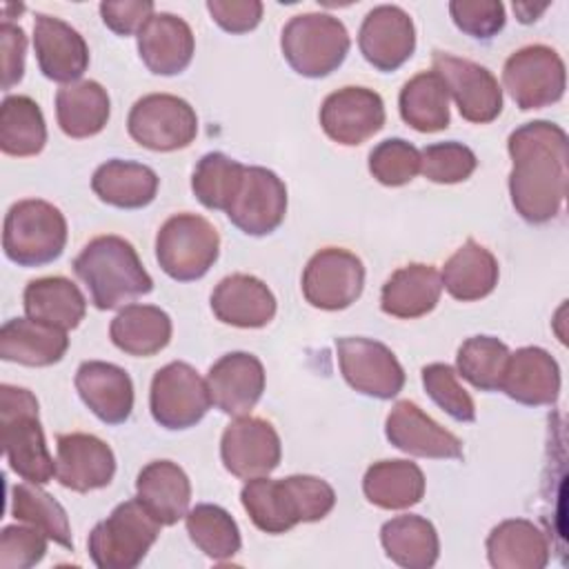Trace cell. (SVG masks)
Wrapping results in <instances>:
<instances>
[{"instance_id": "cell-6", "label": "cell", "mask_w": 569, "mask_h": 569, "mask_svg": "<svg viewBox=\"0 0 569 569\" xmlns=\"http://www.w3.org/2000/svg\"><path fill=\"white\" fill-rule=\"evenodd\" d=\"M160 527L138 498L124 500L91 529L89 556L100 569H133L158 540Z\"/></svg>"}, {"instance_id": "cell-31", "label": "cell", "mask_w": 569, "mask_h": 569, "mask_svg": "<svg viewBox=\"0 0 569 569\" xmlns=\"http://www.w3.org/2000/svg\"><path fill=\"white\" fill-rule=\"evenodd\" d=\"M487 558L496 569H542L549 562V540L531 520H502L487 536Z\"/></svg>"}, {"instance_id": "cell-26", "label": "cell", "mask_w": 569, "mask_h": 569, "mask_svg": "<svg viewBox=\"0 0 569 569\" xmlns=\"http://www.w3.org/2000/svg\"><path fill=\"white\" fill-rule=\"evenodd\" d=\"M500 391L527 407L553 405L560 393V367L540 347H520L509 353Z\"/></svg>"}, {"instance_id": "cell-41", "label": "cell", "mask_w": 569, "mask_h": 569, "mask_svg": "<svg viewBox=\"0 0 569 569\" xmlns=\"http://www.w3.org/2000/svg\"><path fill=\"white\" fill-rule=\"evenodd\" d=\"M191 542L211 560H229L240 551L242 538L231 513L218 505H196L184 516Z\"/></svg>"}, {"instance_id": "cell-51", "label": "cell", "mask_w": 569, "mask_h": 569, "mask_svg": "<svg viewBox=\"0 0 569 569\" xmlns=\"http://www.w3.org/2000/svg\"><path fill=\"white\" fill-rule=\"evenodd\" d=\"M27 58V36L22 27L4 20L0 24V67H2V89L9 91L24 76Z\"/></svg>"}, {"instance_id": "cell-15", "label": "cell", "mask_w": 569, "mask_h": 569, "mask_svg": "<svg viewBox=\"0 0 569 569\" xmlns=\"http://www.w3.org/2000/svg\"><path fill=\"white\" fill-rule=\"evenodd\" d=\"M220 458L224 469L240 480L269 476L282 458L280 436L262 418L238 416L222 431Z\"/></svg>"}, {"instance_id": "cell-23", "label": "cell", "mask_w": 569, "mask_h": 569, "mask_svg": "<svg viewBox=\"0 0 569 569\" xmlns=\"http://www.w3.org/2000/svg\"><path fill=\"white\" fill-rule=\"evenodd\" d=\"M76 391L104 425H122L133 411V382L129 373L102 360H87L76 371Z\"/></svg>"}, {"instance_id": "cell-24", "label": "cell", "mask_w": 569, "mask_h": 569, "mask_svg": "<svg viewBox=\"0 0 569 569\" xmlns=\"http://www.w3.org/2000/svg\"><path fill=\"white\" fill-rule=\"evenodd\" d=\"M196 38L191 27L173 13H153L138 31V53L156 76L182 73L193 58Z\"/></svg>"}, {"instance_id": "cell-9", "label": "cell", "mask_w": 569, "mask_h": 569, "mask_svg": "<svg viewBox=\"0 0 569 569\" xmlns=\"http://www.w3.org/2000/svg\"><path fill=\"white\" fill-rule=\"evenodd\" d=\"M129 136L151 151H178L198 136L193 107L173 93H147L138 98L127 118Z\"/></svg>"}, {"instance_id": "cell-46", "label": "cell", "mask_w": 569, "mask_h": 569, "mask_svg": "<svg viewBox=\"0 0 569 569\" xmlns=\"http://www.w3.org/2000/svg\"><path fill=\"white\" fill-rule=\"evenodd\" d=\"M369 171L385 187H402L420 171V151L402 138H387L371 149Z\"/></svg>"}, {"instance_id": "cell-13", "label": "cell", "mask_w": 569, "mask_h": 569, "mask_svg": "<svg viewBox=\"0 0 569 569\" xmlns=\"http://www.w3.org/2000/svg\"><path fill=\"white\" fill-rule=\"evenodd\" d=\"M365 289L362 260L340 247L316 251L302 271L305 300L322 311H340L351 307Z\"/></svg>"}, {"instance_id": "cell-29", "label": "cell", "mask_w": 569, "mask_h": 569, "mask_svg": "<svg viewBox=\"0 0 569 569\" xmlns=\"http://www.w3.org/2000/svg\"><path fill=\"white\" fill-rule=\"evenodd\" d=\"M442 293L440 273L431 264L413 262L396 269L380 291V309L387 316L413 320L436 309Z\"/></svg>"}, {"instance_id": "cell-39", "label": "cell", "mask_w": 569, "mask_h": 569, "mask_svg": "<svg viewBox=\"0 0 569 569\" xmlns=\"http://www.w3.org/2000/svg\"><path fill=\"white\" fill-rule=\"evenodd\" d=\"M47 142L40 104L29 96H7L0 104V149L13 158L38 156Z\"/></svg>"}, {"instance_id": "cell-12", "label": "cell", "mask_w": 569, "mask_h": 569, "mask_svg": "<svg viewBox=\"0 0 569 569\" xmlns=\"http://www.w3.org/2000/svg\"><path fill=\"white\" fill-rule=\"evenodd\" d=\"M338 365L347 385L369 398L391 400L405 387V369L396 353L371 338L345 336L336 340Z\"/></svg>"}, {"instance_id": "cell-21", "label": "cell", "mask_w": 569, "mask_h": 569, "mask_svg": "<svg viewBox=\"0 0 569 569\" xmlns=\"http://www.w3.org/2000/svg\"><path fill=\"white\" fill-rule=\"evenodd\" d=\"M211 405L227 416H249L264 391V367L247 351L224 353L209 367Z\"/></svg>"}, {"instance_id": "cell-47", "label": "cell", "mask_w": 569, "mask_h": 569, "mask_svg": "<svg viewBox=\"0 0 569 569\" xmlns=\"http://www.w3.org/2000/svg\"><path fill=\"white\" fill-rule=\"evenodd\" d=\"M453 24L476 40H489L505 27V4L500 0H453L449 2Z\"/></svg>"}, {"instance_id": "cell-14", "label": "cell", "mask_w": 569, "mask_h": 569, "mask_svg": "<svg viewBox=\"0 0 569 569\" xmlns=\"http://www.w3.org/2000/svg\"><path fill=\"white\" fill-rule=\"evenodd\" d=\"M431 64L465 120L487 124L500 116L502 89L487 67L447 51H433Z\"/></svg>"}, {"instance_id": "cell-36", "label": "cell", "mask_w": 569, "mask_h": 569, "mask_svg": "<svg viewBox=\"0 0 569 569\" xmlns=\"http://www.w3.org/2000/svg\"><path fill=\"white\" fill-rule=\"evenodd\" d=\"M111 113L107 89L96 80L64 84L56 93V118L64 136L91 138L100 133Z\"/></svg>"}, {"instance_id": "cell-43", "label": "cell", "mask_w": 569, "mask_h": 569, "mask_svg": "<svg viewBox=\"0 0 569 569\" xmlns=\"http://www.w3.org/2000/svg\"><path fill=\"white\" fill-rule=\"evenodd\" d=\"M509 353V347L493 336H471L458 349V376L480 391H498Z\"/></svg>"}, {"instance_id": "cell-17", "label": "cell", "mask_w": 569, "mask_h": 569, "mask_svg": "<svg viewBox=\"0 0 569 569\" xmlns=\"http://www.w3.org/2000/svg\"><path fill=\"white\" fill-rule=\"evenodd\" d=\"M385 102L367 87H342L329 93L320 107L322 131L342 147H358L385 124Z\"/></svg>"}, {"instance_id": "cell-32", "label": "cell", "mask_w": 569, "mask_h": 569, "mask_svg": "<svg viewBox=\"0 0 569 569\" xmlns=\"http://www.w3.org/2000/svg\"><path fill=\"white\" fill-rule=\"evenodd\" d=\"M171 318L156 305H124L109 325L111 342L136 358H149L162 351L171 340Z\"/></svg>"}, {"instance_id": "cell-3", "label": "cell", "mask_w": 569, "mask_h": 569, "mask_svg": "<svg viewBox=\"0 0 569 569\" xmlns=\"http://www.w3.org/2000/svg\"><path fill=\"white\" fill-rule=\"evenodd\" d=\"M76 276L89 289L91 302L102 309H118L153 289L133 244L120 236L89 240L73 260Z\"/></svg>"}, {"instance_id": "cell-1", "label": "cell", "mask_w": 569, "mask_h": 569, "mask_svg": "<svg viewBox=\"0 0 569 569\" xmlns=\"http://www.w3.org/2000/svg\"><path fill=\"white\" fill-rule=\"evenodd\" d=\"M509 196L516 213L542 224L560 213L567 196V133L549 120L525 122L509 133Z\"/></svg>"}, {"instance_id": "cell-5", "label": "cell", "mask_w": 569, "mask_h": 569, "mask_svg": "<svg viewBox=\"0 0 569 569\" xmlns=\"http://www.w3.org/2000/svg\"><path fill=\"white\" fill-rule=\"evenodd\" d=\"M67 244V220L47 200L27 198L9 207L2 227L4 256L18 267H42L60 258Z\"/></svg>"}, {"instance_id": "cell-4", "label": "cell", "mask_w": 569, "mask_h": 569, "mask_svg": "<svg viewBox=\"0 0 569 569\" xmlns=\"http://www.w3.org/2000/svg\"><path fill=\"white\" fill-rule=\"evenodd\" d=\"M0 440L16 476L47 485L56 476V460L47 449L38 418V398L16 385H0Z\"/></svg>"}, {"instance_id": "cell-40", "label": "cell", "mask_w": 569, "mask_h": 569, "mask_svg": "<svg viewBox=\"0 0 569 569\" xmlns=\"http://www.w3.org/2000/svg\"><path fill=\"white\" fill-rule=\"evenodd\" d=\"M11 516L40 529L49 540L64 549H73L71 525L64 507L33 482H20L11 487Z\"/></svg>"}, {"instance_id": "cell-30", "label": "cell", "mask_w": 569, "mask_h": 569, "mask_svg": "<svg viewBox=\"0 0 569 569\" xmlns=\"http://www.w3.org/2000/svg\"><path fill=\"white\" fill-rule=\"evenodd\" d=\"M158 173L133 160H107L91 176L93 193L118 209H142L153 202L158 193Z\"/></svg>"}, {"instance_id": "cell-25", "label": "cell", "mask_w": 569, "mask_h": 569, "mask_svg": "<svg viewBox=\"0 0 569 569\" xmlns=\"http://www.w3.org/2000/svg\"><path fill=\"white\" fill-rule=\"evenodd\" d=\"M211 311L224 325L260 329L276 316V296L260 278L231 273L211 291Z\"/></svg>"}, {"instance_id": "cell-38", "label": "cell", "mask_w": 569, "mask_h": 569, "mask_svg": "<svg viewBox=\"0 0 569 569\" xmlns=\"http://www.w3.org/2000/svg\"><path fill=\"white\" fill-rule=\"evenodd\" d=\"M400 118L420 133H436L449 127V91L436 71L416 73L398 96Z\"/></svg>"}, {"instance_id": "cell-33", "label": "cell", "mask_w": 569, "mask_h": 569, "mask_svg": "<svg viewBox=\"0 0 569 569\" xmlns=\"http://www.w3.org/2000/svg\"><path fill=\"white\" fill-rule=\"evenodd\" d=\"M498 260L496 256L469 238L456 253L445 262L440 280L442 289L460 302H473L487 298L498 284Z\"/></svg>"}, {"instance_id": "cell-19", "label": "cell", "mask_w": 569, "mask_h": 569, "mask_svg": "<svg viewBox=\"0 0 569 569\" xmlns=\"http://www.w3.org/2000/svg\"><path fill=\"white\" fill-rule=\"evenodd\" d=\"M385 436L396 449L409 456L438 460L462 458L460 438L438 425L411 400H398L391 407L385 420Z\"/></svg>"}, {"instance_id": "cell-49", "label": "cell", "mask_w": 569, "mask_h": 569, "mask_svg": "<svg viewBox=\"0 0 569 569\" xmlns=\"http://www.w3.org/2000/svg\"><path fill=\"white\" fill-rule=\"evenodd\" d=\"M151 0H107L100 2V16L107 29L116 36H133L138 33L147 20L156 13Z\"/></svg>"}, {"instance_id": "cell-37", "label": "cell", "mask_w": 569, "mask_h": 569, "mask_svg": "<svg viewBox=\"0 0 569 569\" xmlns=\"http://www.w3.org/2000/svg\"><path fill=\"white\" fill-rule=\"evenodd\" d=\"M362 491L380 509H409L425 496V473L411 460H380L365 471Z\"/></svg>"}, {"instance_id": "cell-10", "label": "cell", "mask_w": 569, "mask_h": 569, "mask_svg": "<svg viewBox=\"0 0 569 569\" xmlns=\"http://www.w3.org/2000/svg\"><path fill=\"white\" fill-rule=\"evenodd\" d=\"M211 396L207 380L189 365L173 360L156 371L149 391L153 420L169 429L182 431L196 427L209 411Z\"/></svg>"}, {"instance_id": "cell-11", "label": "cell", "mask_w": 569, "mask_h": 569, "mask_svg": "<svg viewBox=\"0 0 569 569\" xmlns=\"http://www.w3.org/2000/svg\"><path fill=\"white\" fill-rule=\"evenodd\" d=\"M502 84L522 111L556 104L567 87L565 62L547 44H527L507 58Z\"/></svg>"}, {"instance_id": "cell-44", "label": "cell", "mask_w": 569, "mask_h": 569, "mask_svg": "<svg viewBox=\"0 0 569 569\" xmlns=\"http://www.w3.org/2000/svg\"><path fill=\"white\" fill-rule=\"evenodd\" d=\"M422 387L427 396L453 420L458 422H473L476 420V405L467 389L458 382V373L453 367L445 362H431L420 371Z\"/></svg>"}, {"instance_id": "cell-45", "label": "cell", "mask_w": 569, "mask_h": 569, "mask_svg": "<svg viewBox=\"0 0 569 569\" xmlns=\"http://www.w3.org/2000/svg\"><path fill=\"white\" fill-rule=\"evenodd\" d=\"M478 167L476 153L456 140L436 142L420 151V171L436 184L465 182Z\"/></svg>"}, {"instance_id": "cell-52", "label": "cell", "mask_w": 569, "mask_h": 569, "mask_svg": "<svg viewBox=\"0 0 569 569\" xmlns=\"http://www.w3.org/2000/svg\"><path fill=\"white\" fill-rule=\"evenodd\" d=\"M549 4H529V2H513V11H516V16H518V20L520 22H533V20H538V16L547 9Z\"/></svg>"}, {"instance_id": "cell-28", "label": "cell", "mask_w": 569, "mask_h": 569, "mask_svg": "<svg viewBox=\"0 0 569 569\" xmlns=\"http://www.w3.org/2000/svg\"><path fill=\"white\" fill-rule=\"evenodd\" d=\"M69 349L64 329L33 320L11 318L0 329V358L24 367H49L62 360Z\"/></svg>"}, {"instance_id": "cell-48", "label": "cell", "mask_w": 569, "mask_h": 569, "mask_svg": "<svg viewBox=\"0 0 569 569\" xmlns=\"http://www.w3.org/2000/svg\"><path fill=\"white\" fill-rule=\"evenodd\" d=\"M47 536L36 527L7 525L0 533V569H29L47 553Z\"/></svg>"}, {"instance_id": "cell-20", "label": "cell", "mask_w": 569, "mask_h": 569, "mask_svg": "<svg viewBox=\"0 0 569 569\" xmlns=\"http://www.w3.org/2000/svg\"><path fill=\"white\" fill-rule=\"evenodd\" d=\"M116 456L93 433H62L56 440V480L78 493L102 489L113 480Z\"/></svg>"}, {"instance_id": "cell-34", "label": "cell", "mask_w": 569, "mask_h": 569, "mask_svg": "<svg viewBox=\"0 0 569 569\" xmlns=\"http://www.w3.org/2000/svg\"><path fill=\"white\" fill-rule=\"evenodd\" d=\"M24 313L58 329H76L87 313V300L78 284L62 276L36 278L22 293Z\"/></svg>"}, {"instance_id": "cell-42", "label": "cell", "mask_w": 569, "mask_h": 569, "mask_svg": "<svg viewBox=\"0 0 569 569\" xmlns=\"http://www.w3.org/2000/svg\"><path fill=\"white\" fill-rule=\"evenodd\" d=\"M244 176V164L222 151L204 153L191 176V189L207 209L227 211L233 202Z\"/></svg>"}, {"instance_id": "cell-7", "label": "cell", "mask_w": 569, "mask_h": 569, "mask_svg": "<svg viewBox=\"0 0 569 569\" xmlns=\"http://www.w3.org/2000/svg\"><path fill=\"white\" fill-rule=\"evenodd\" d=\"M351 40L347 27L331 13L293 16L280 36V49L287 64L305 78H325L336 71Z\"/></svg>"}, {"instance_id": "cell-22", "label": "cell", "mask_w": 569, "mask_h": 569, "mask_svg": "<svg viewBox=\"0 0 569 569\" xmlns=\"http://www.w3.org/2000/svg\"><path fill=\"white\" fill-rule=\"evenodd\" d=\"M33 49L42 76L53 82L73 84L89 67V47L84 38L56 16H36Z\"/></svg>"}, {"instance_id": "cell-8", "label": "cell", "mask_w": 569, "mask_h": 569, "mask_svg": "<svg viewBox=\"0 0 569 569\" xmlns=\"http://www.w3.org/2000/svg\"><path fill=\"white\" fill-rule=\"evenodd\" d=\"M220 236L216 227L198 213H176L156 236V260L160 269L178 280H200L218 260Z\"/></svg>"}, {"instance_id": "cell-27", "label": "cell", "mask_w": 569, "mask_h": 569, "mask_svg": "<svg viewBox=\"0 0 569 569\" xmlns=\"http://www.w3.org/2000/svg\"><path fill=\"white\" fill-rule=\"evenodd\" d=\"M136 498L162 525L171 527L182 520L191 502V482L182 467L171 460L144 465L136 478Z\"/></svg>"}, {"instance_id": "cell-50", "label": "cell", "mask_w": 569, "mask_h": 569, "mask_svg": "<svg viewBox=\"0 0 569 569\" xmlns=\"http://www.w3.org/2000/svg\"><path fill=\"white\" fill-rule=\"evenodd\" d=\"M260 0H209L207 11L213 22L229 33H247L256 29L262 20Z\"/></svg>"}, {"instance_id": "cell-16", "label": "cell", "mask_w": 569, "mask_h": 569, "mask_svg": "<svg viewBox=\"0 0 569 569\" xmlns=\"http://www.w3.org/2000/svg\"><path fill=\"white\" fill-rule=\"evenodd\" d=\"M224 213L247 236L273 233L287 216V187L267 167H244L242 184Z\"/></svg>"}, {"instance_id": "cell-2", "label": "cell", "mask_w": 569, "mask_h": 569, "mask_svg": "<svg viewBox=\"0 0 569 569\" xmlns=\"http://www.w3.org/2000/svg\"><path fill=\"white\" fill-rule=\"evenodd\" d=\"M251 522L264 533H284L300 522H316L329 516L336 505L333 487L307 473L287 478H251L240 491Z\"/></svg>"}, {"instance_id": "cell-18", "label": "cell", "mask_w": 569, "mask_h": 569, "mask_svg": "<svg viewBox=\"0 0 569 569\" xmlns=\"http://www.w3.org/2000/svg\"><path fill=\"white\" fill-rule=\"evenodd\" d=\"M362 58L378 71L400 69L416 51V27L411 16L396 4L373 7L358 31Z\"/></svg>"}, {"instance_id": "cell-35", "label": "cell", "mask_w": 569, "mask_h": 569, "mask_svg": "<svg viewBox=\"0 0 569 569\" xmlns=\"http://www.w3.org/2000/svg\"><path fill=\"white\" fill-rule=\"evenodd\" d=\"M380 542L387 558L405 569H429L440 556L436 527L416 513L387 520L380 529Z\"/></svg>"}]
</instances>
